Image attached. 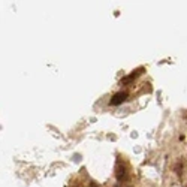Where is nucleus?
<instances>
[{"label":"nucleus","mask_w":187,"mask_h":187,"mask_svg":"<svg viewBox=\"0 0 187 187\" xmlns=\"http://www.w3.org/2000/svg\"><path fill=\"white\" fill-rule=\"evenodd\" d=\"M127 99V93L126 91H118V93H115L114 96L111 97V101H109V105H112V106H117V105H121L124 101Z\"/></svg>","instance_id":"nucleus-1"},{"label":"nucleus","mask_w":187,"mask_h":187,"mask_svg":"<svg viewBox=\"0 0 187 187\" xmlns=\"http://www.w3.org/2000/svg\"><path fill=\"white\" fill-rule=\"evenodd\" d=\"M115 169H117V171H115V177H117V180H118V181L126 180V177H127V174H126V166H124L120 160L117 162V168H115Z\"/></svg>","instance_id":"nucleus-2"},{"label":"nucleus","mask_w":187,"mask_h":187,"mask_svg":"<svg viewBox=\"0 0 187 187\" xmlns=\"http://www.w3.org/2000/svg\"><path fill=\"white\" fill-rule=\"evenodd\" d=\"M144 72V67H139V69H136V70H133L130 75H129V77L127 78H124L121 82H129V81H132V79H135L136 77H139V73H142Z\"/></svg>","instance_id":"nucleus-3"},{"label":"nucleus","mask_w":187,"mask_h":187,"mask_svg":"<svg viewBox=\"0 0 187 187\" xmlns=\"http://www.w3.org/2000/svg\"><path fill=\"white\" fill-rule=\"evenodd\" d=\"M73 162H81V154H73Z\"/></svg>","instance_id":"nucleus-4"},{"label":"nucleus","mask_w":187,"mask_h":187,"mask_svg":"<svg viewBox=\"0 0 187 187\" xmlns=\"http://www.w3.org/2000/svg\"><path fill=\"white\" fill-rule=\"evenodd\" d=\"M90 187H99V186H97L96 183H90Z\"/></svg>","instance_id":"nucleus-5"}]
</instances>
